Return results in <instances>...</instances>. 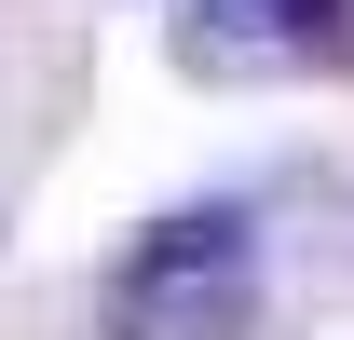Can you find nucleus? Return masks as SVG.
I'll list each match as a JSON object with an SVG mask.
<instances>
[{
    "label": "nucleus",
    "mask_w": 354,
    "mask_h": 340,
    "mask_svg": "<svg viewBox=\"0 0 354 340\" xmlns=\"http://www.w3.org/2000/svg\"><path fill=\"white\" fill-rule=\"evenodd\" d=\"M259 327V232L245 205L150 218L109 272V340H245Z\"/></svg>",
    "instance_id": "obj_1"
},
{
    "label": "nucleus",
    "mask_w": 354,
    "mask_h": 340,
    "mask_svg": "<svg viewBox=\"0 0 354 340\" xmlns=\"http://www.w3.org/2000/svg\"><path fill=\"white\" fill-rule=\"evenodd\" d=\"M218 14H245V28H313V14H341V0H218Z\"/></svg>",
    "instance_id": "obj_2"
}]
</instances>
